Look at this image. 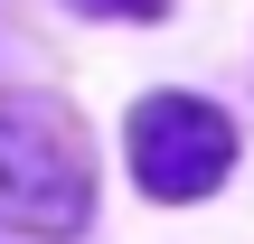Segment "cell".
<instances>
[{
	"label": "cell",
	"mask_w": 254,
	"mask_h": 244,
	"mask_svg": "<svg viewBox=\"0 0 254 244\" xmlns=\"http://www.w3.org/2000/svg\"><path fill=\"white\" fill-rule=\"evenodd\" d=\"M94 216V160L66 103L0 94V226L19 235H75Z\"/></svg>",
	"instance_id": "6da1fadb"
},
{
	"label": "cell",
	"mask_w": 254,
	"mask_h": 244,
	"mask_svg": "<svg viewBox=\"0 0 254 244\" xmlns=\"http://www.w3.org/2000/svg\"><path fill=\"white\" fill-rule=\"evenodd\" d=\"M226 169H236V122H226L217 103H198V94H151V103L132 113V179H141L151 197L189 207V197H207Z\"/></svg>",
	"instance_id": "7a4b0ae2"
},
{
	"label": "cell",
	"mask_w": 254,
	"mask_h": 244,
	"mask_svg": "<svg viewBox=\"0 0 254 244\" xmlns=\"http://www.w3.org/2000/svg\"><path fill=\"white\" fill-rule=\"evenodd\" d=\"M75 9H85V19H160L170 0H75Z\"/></svg>",
	"instance_id": "3957f363"
}]
</instances>
